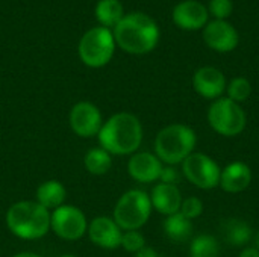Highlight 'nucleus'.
<instances>
[{
  "mask_svg": "<svg viewBox=\"0 0 259 257\" xmlns=\"http://www.w3.org/2000/svg\"><path fill=\"white\" fill-rule=\"evenodd\" d=\"M58 257H76V256H73V254H62V256H58Z\"/></svg>",
  "mask_w": 259,
  "mask_h": 257,
  "instance_id": "nucleus-33",
  "label": "nucleus"
},
{
  "mask_svg": "<svg viewBox=\"0 0 259 257\" xmlns=\"http://www.w3.org/2000/svg\"><path fill=\"white\" fill-rule=\"evenodd\" d=\"M184 217H187L188 220H196L203 214V201L199 197H188L182 200L181 204V211H179Z\"/></svg>",
  "mask_w": 259,
  "mask_h": 257,
  "instance_id": "nucleus-27",
  "label": "nucleus"
},
{
  "mask_svg": "<svg viewBox=\"0 0 259 257\" xmlns=\"http://www.w3.org/2000/svg\"><path fill=\"white\" fill-rule=\"evenodd\" d=\"M205 44L217 53H231L238 47V30L228 20H212L203 27Z\"/></svg>",
  "mask_w": 259,
  "mask_h": 257,
  "instance_id": "nucleus-11",
  "label": "nucleus"
},
{
  "mask_svg": "<svg viewBox=\"0 0 259 257\" xmlns=\"http://www.w3.org/2000/svg\"><path fill=\"white\" fill-rule=\"evenodd\" d=\"M65 198H67V189L64 183L56 179L46 180L36 188L35 201L50 212L65 204Z\"/></svg>",
  "mask_w": 259,
  "mask_h": 257,
  "instance_id": "nucleus-19",
  "label": "nucleus"
},
{
  "mask_svg": "<svg viewBox=\"0 0 259 257\" xmlns=\"http://www.w3.org/2000/svg\"><path fill=\"white\" fill-rule=\"evenodd\" d=\"M179 179V173L173 165H164L159 182L161 183H168V185H176V180Z\"/></svg>",
  "mask_w": 259,
  "mask_h": 257,
  "instance_id": "nucleus-28",
  "label": "nucleus"
},
{
  "mask_svg": "<svg viewBox=\"0 0 259 257\" xmlns=\"http://www.w3.org/2000/svg\"><path fill=\"white\" fill-rule=\"evenodd\" d=\"M87 171L93 176H103L112 167V156L102 147H94L87 151L83 158Z\"/></svg>",
  "mask_w": 259,
  "mask_h": 257,
  "instance_id": "nucleus-21",
  "label": "nucleus"
},
{
  "mask_svg": "<svg viewBox=\"0 0 259 257\" xmlns=\"http://www.w3.org/2000/svg\"><path fill=\"white\" fill-rule=\"evenodd\" d=\"M226 86H228V80L225 73L211 65L200 67L193 76L194 91L200 97L211 101L223 97V94L226 92Z\"/></svg>",
  "mask_w": 259,
  "mask_h": 257,
  "instance_id": "nucleus-12",
  "label": "nucleus"
},
{
  "mask_svg": "<svg viewBox=\"0 0 259 257\" xmlns=\"http://www.w3.org/2000/svg\"><path fill=\"white\" fill-rule=\"evenodd\" d=\"M206 120L209 127L225 138L241 135L247 126V115L241 105L228 97H220L209 105Z\"/></svg>",
  "mask_w": 259,
  "mask_h": 257,
  "instance_id": "nucleus-6",
  "label": "nucleus"
},
{
  "mask_svg": "<svg viewBox=\"0 0 259 257\" xmlns=\"http://www.w3.org/2000/svg\"><path fill=\"white\" fill-rule=\"evenodd\" d=\"M11 257H42L39 256V254H36V253H33V251H20V253H17V254H14V256Z\"/></svg>",
  "mask_w": 259,
  "mask_h": 257,
  "instance_id": "nucleus-31",
  "label": "nucleus"
},
{
  "mask_svg": "<svg viewBox=\"0 0 259 257\" xmlns=\"http://www.w3.org/2000/svg\"><path fill=\"white\" fill-rule=\"evenodd\" d=\"M87 235L96 247H100L103 250H115L121 244L123 230L112 217L102 215L88 223Z\"/></svg>",
  "mask_w": 259,
  "mask_h": 257,
  "instance_id": "nucleus-13",
  "label": "nucleus"
},
{
  "mask_svg": "<svg viewBox=\"0 0 259 257\" xmlns=\"http://www.w3.org/2000/svg\"><path fill=\"white\" fill-rule=\"evenodd\" d=\"M184 177L196 188L209 191L220 185L222 168L208 155L194 151L182 164Z\"/></svg>",
  "mask_w": 259,
  "mask_h": 257,
  "instance_id": "nucleus-8",
  "label": "nucleus"
},
{
  "mask_svg": "<svg viewBox=\"0 0 259 257\" xmlns=\"http://www.w3.org/2000/svg\"><path fill=\"white\" fill-rule=\"evenodd\" d=\"M120 247L124 251H127V253L137 254L138 251H141L146 247V238L143 236V233L140 230H127V232H123Z\"/></svg>",
  "mask_w": 259,
  "mask_h": 257,
  "instance_id": "nucleus-25",
  "label": "nucleus"
},
{
  "mask_svg": "<svg viewBox=\"0 0 259 257\" xmlns=\"http://www.w3.org/2000/svg\"><path fill=\"white\" fill-rule=\"evenodd\" d=\"M197 144L196 132L182 123H173L161 129L155 138V155L164 165H179L191 153Z\"/></svg>",
  "mask_w": 259,
  "mask_h": 257,
  "instance_id": "nucleus-4",
  "label": "nucleus"
},
{
  "mask_svg": "<svg viewBox=\"0 0 259 257\" xmlns=\"http://www.w3.org/2000/svg\"><path fill=\"white\" fill-rule=\"evenodd\" d=\"M150 195L141 189L126 191L115 203L112 218L123 232L140 230L152 215Z\"/></svg>",
  "mask_w": 259,
  "mask_h": 257,
  "instance_id": "nucleus-5",
  "label": "nucleus"
},
{
  "mask_svg": "<svg viewBox=\"0 0 259 257\" xmlns=\"http://www.w3.org/2000/svg\"><path fill=\"white\" fill-rule=\"evenodd\" d=\"M50 230L64 241H77L87 235V215L77 206L62 204L61 208L52 211Z\"/></svg>",
  "mask_w": 259,
  "mask_h": 257,
  "instance_id": "nucleus-9",
  "label": "nucleus"
},
{
  "mask_svg": "<svg viewBox=\"0 0 259 257\" xmlns=\"http://www.w3.org/2000/svg\"><path fill=\"white\" fill-rule=\"evenodd\" d=\"M68 124L79 138H94L103 126V118L100 109L94 103L77 101L70 109Z\"/></svg>",
  "mask_w": 259,
  "mask_h": 257,
  "instance_id": "nucleus-10",
  "label": "nucleus"
},
{
  "mask_svg": "<svg viewBox=\"0 0 259 257\" xmlns=\"http://www.w3.org/2000/svg\"><path fill=\"white\" fill-rule=\"evenodd\" d=\"M143 124L131 112H117L111 115L97 135L99 144L111 156H131L138 151L143 142Z\"/></svg>",
  "mask_w": 259,
  "mask_h": 257,
  "instance_id": "nucleus-1",
  "label": "nucleus"
},
{
  "mask_svg": "<svg viewBox=\"0 0 259 257\" xmlns=\"http://www.w3.org/2000/svg\"><path fill=\"white\" fill-rule=\"evenodd\" d=\"M252 94V83L246 77H234L231 82H228L226 86V97L232 101L241 105L244 103Z\"/></svg>",
  "mask_w": 259,
  "mask_h": 257,
  "instance_id": "nucleus-24",
  "label": "nucleus"
},
{
  "mask_svg": "<svg viewBox=\"0 0 259 257\" xmlns=\"http://www.w3.org/2000/svg\"><path fill=\"white\" fill-rule=\"evenodd\" d=\"M115 44L131 55L150 53L159 41V27L156 21L143 12L124 15L114 27Z\"/></svg>",
  "mask_w": 259,
  "mask_h": 257,
  "instance_id": "nucleus-2",
  "label": "nucleus"
},
{
  "mask_svg": "<svg viewBox=\"0 0 259 257\" xmlns=\"http://www.w3.org/2000/svg\"><path fill=\"white\" fill-rule=\"evenodd\" d=\"M252 183V170L247 164L235 161L228 164L222 170L220 188L228 194H240L246 191Z\"/></svg>",
  "mask_w": 259,
  "mask_h": 257,
  "instance_id": "nucleus-16",
  "label": "nucleus"
},
{
  "mask_svg": "<svg viewBox=\"0 0 259 257\" xmlns=\"http://www.w3.org/2000/svg\"><path fill=\"white\" fill-rule=\"evenodd\" d=\"M52 212L35 200H21L9 206L5 221L8 230L24 241L44 238L50 230Z\"/></svg>",
  "mask_w": 259,
  "mask_h": 257,
  "instance_id": "nucleus-3",
  "label": "nucleus"
},
{
  "mask_svg": "<svg viewBox=\"0 0 259 257\" xmlns=\"http://www.w3.org/2000/svg\"><path fill=\"white\" fill-rule=\"evenodd\" d=\"M253 241H255V244H253V245H255V247L259 250V232L255 235V236H253Z\"/></svg>",
  "mask_w": 259,
  "mask_h": 257,
  "instance_id": "nucleus-32",
  "label": "nucleus"
},
{
  "mask_svg": "<svg viewBox=\"0 0 259 257\" xmlns=\"http://www.w3.org/2000/svg\"><path fill=\"white\" fill-rule=\"evenodd\" d=\"M162 168L164 164L158 159V156L149 151H137L131 155L127 161V173L138 183L158 182Z\"/></svg>",
  "mask_w": 259,
  "mask_h": 257,
  "instance_id": "nucleus-15",
  "label": "nucleus"
},
{
  "mask_svg": "<svg viewBox=\"0 0 259 257\" xmlns=\"http://www.w3.org/2000/svg\"><path fill=\"white\" fill-rule=\"evenodd\" d=\"M182 200H184L182 194L176 185H168V183L159 182L153 186V189L150 192L152 208L164 217L178 214L181 211Z\"/></svg>",
  "mask_w": 259,
  "mask_h": 257,
  "instance_id": "nucleus-17",
  "label": "nucleus"
},
{
  "mask_svg": "<svg viewBox=\"0 0 259 257\" xmlns=\"http://www.w3.org/2000/svg\"><path fill=\"white\" fill-rule=\"evenodd\" d=\"M162 229H164L165 236L176 244H184L188 239H191L193 230H194L193 221L184 217L181 212L165 217L162 223Z\"/></svg>",
  "mask_w": 259,
  "mask_h": 257,
  "instance_id": "nucleus-20",
  "label": "nucleus"
},
{
  "mask_svg": "<svg viewBox=\"0 0 259 257\" xmlns=\"http://www.w3.org/2000/svg\"><path fill=\"white\" fill-rule=\"evenodd\" d=\"M209 15H212L215 20H226L231 17L234 11V2L232 0H209V5L206 6Z\"/></svg>",
  "mask_w": 259,
  "mask_h": 257,
  "instance_id": "nucleus-26",
  "label": "nucleus"
},
{
  "mask_svg": "<svg viewBox=\"0 0 259 257\" xmlns=\"http://www.w3.org/2000/svg\"><path fill=\"white\" fill-rule=\"evenodd\" d=\"M114 33L103 26H97L85 32L79 41V58L91 68L105 67L114 56L115 52Z\"/></svg>",
  "mask_w": 259,
  "mask_h": 257,
  "instance_id": "nucleus-7",
  "label": "nucleus"
},
{
  "mask_svg": "<svg viewBox=\"0 0 259 257\" xmlns=\"http://www.w3.org/2000/svg\"><path fill=\"white\" fill-rule=\"evenodd\" d=\"M173 23L182 30H200L209 21L208 8L197 0H184L173 8Z\"/></svg>",
  "mask_w": 259,
  "mask_h": 257,
  "instance_id": "nucleus-14",
  "label": "nucleus"
},
{
  "mask_svg": "<svg viewBox=\"0 0 259 257\" xmlns=\"http://www.w3.org/2000/svg\"><path fill=\"white\" fill-rule=\"evenodd\" d=\"M238 257H259V250L255 245H247L240 251Z\"/></svg>",
  "mask_w": 259,
  "mask_h": 257,
  "instance_id": "nucleus-29",
  "label": "nucleus"
},
{
  "mask_svg": "<svg viewBox=\"0 0 259 257\" xmlns=\"http://www.w3.org/2000/svg\"><path fill=\"white\" fill-rule=\"evenodd\" d=\"M223 241L235 248H244L253 239V229L240 218H228L220 226Z\"/></svg>",
  "mask_w": 259,
  "mask_h": 257,
  "instance_id": "nucleus-18",
  "label": "nucleus"
},
{
  "mask_svg": "<svg viewBox=\"0 0 259 257\" xmlns=\"http://www.w3.org/2000/svg\"><path fill=\"white\" fill-rule=\"evenodd\" d=\"M222 247L212 235H199L190 242V257H220Z\"/></svg>",
  "mask_w": 259,
  "mask_h": 257,
  "instance_id": "nucleus-23",
  "label": "nucleus"
},
{
  "mask_svg": "<svg viewBox=\"0 0 259 257\" xmlns=\"http://www.w3.org/2000/svg\"><path fill=\"white\" fill-rule=\"evenodd\" d=\"M134 257H162L155 248H150V247H144L141 251H138L137 254H134Z\"/></svg>",
  "mask_w": 259,
  "mask_h": 257,
  "instance_id": "nucleus-30",
  "label": "nucleus"
},
{
  "mask_svg": "<svg viewBox=\"0 0 259 257\" xmlns=\"http://www.w3.org/2000/svg\"><path fill=\"white\" fill-rule=\"evenodd\" d=\"M96 17L103 27H115L124 17L120 0H100L96 6Z\"/></svg>",
  "mask_w": 259,
  "mask_h": 257,
  "instance_id": "nucleus-22",
  "label": "nucleus"
}]
</instances>
